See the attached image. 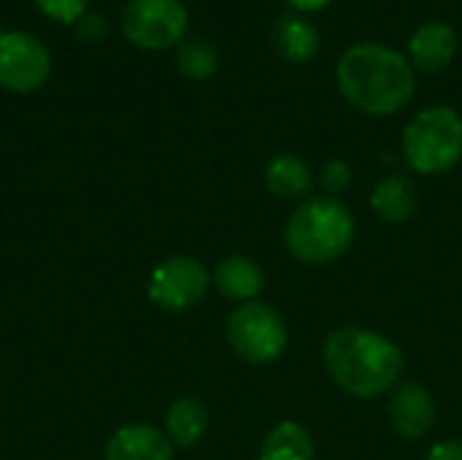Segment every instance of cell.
<instances>
[{
	"label": "cell",
	"mask_w": 462,
	"mask_h": 460,
	"mask_svg": "<svg viewBox=\"0 0 462 460\" xmlns=\"http://www.w3.org/2000/svg\"><path fill=\"white\" fill-rule=\"evenodd\" d=\"M387 415H390V426L395 428V434L414 442V439L428 437V431L433 428V423H436V401L428 393V388H422L417 382H409V385H401L393 393Z\"/></svg>",
	"instance_id": "cell-10"
},
{
	"label": "cell",
	"mask_w": 462,
	"mask_h": 460,
	"mask_svg": "<svg viewBox=\"0 0 462 460\" xmlns=\"http://www.w3.org/2000/svg\"><path fill=\"white\" fill-rule=\"evenodd\" d=\"M176 65L179 70L187 76V79H195V81H206L217 73L219 68V54L217 49L203 41V38H187L181 41L179 46V54H176Z\"/></svg>",
	"instance_id": "cell-18"
},
{
	"label": "cell",
	"mask_w": 462,
	"mask_h": 460,
	"mask_svg": "<svg viewBox=\"0 0 462 460\" xmlns=\"http://www.w3.org/2000/svg\"><path fill=\"white\" fill-rule=\"evenodd\" d=\"M51 73L49 49L30 33L0 35V87L11 92H35Z\"/></svg>",
	"instance_id": "cell-8"
},
{
	"label": "cell",
	"mask_w": 462,
	"mask_h": 460,
	"mask_svg": "<svg viewBox=\"0 0 462 460\" xmlns=\"http://www.w3.org/2000/svg\"><path fill=\"white\" fill-rule=\"evenodd\" d=\"M225 333L236 355L254 366L279 361L290 344V331L284 317L273 306L260 301L236 306L227 317Z\"/></svg>",
	"instance_id": "cell-5"
},
{
	"label": "cell",
	"mask_w": 462,
	"mask_h": 460,
	"mask_svg": "<svg viewBox=\"0 0 462 460\" xmlns=\"http://www.w3.org/2000/svg\"><path fill=\"white\" fill-rule=\"evenodd\" d=\"M322 363L330 380L355 399H376L398 385L403 374L401 347L360 325H344L325 339Z\"/></svg>",
	"instance_id": "cell-2"
},
{
	"label": "cell",
	"mask_w": 462,
	"mask_h": 460,
	"mask_svg": "<svg viewBox=\"0 0 462 460\" xmlns=\"http://www.w3.org/2000/svg\"><path fill=\"white\" fill-rule=\"evenodd\" d=\"M106 35V24L100 16H81L79 19V38L81 41H100Z\"/></svg>",
	"instance_id": "cell-21"
},
{
	"label": "cell",
	"mask_w": 462,
	"mask_h": 460,
	"mask_svg": "<svg viewBox=\"0 0 462 460\" xmlns=\"http://www.w3.org/2000/svg\"><path fill=\"white\" fill-rule=\"evenodd\" d=\"M211 287L208 268L192 255H171L160 260L146 282L149 301L162 312H187L198 306Z\"/></svg>",
	"instance_id": "cell-6"
},
{
	"label": "cell",
	"mask_w": 462,
	"mask_h": 460,
	"mask_svg": "<svg viewBox=\"0 0 462 460\" xmlns=\"http://www.w3.org/2000/svg\"><path fill=\"white\" fill-rule=\"evenodd\" d=\"M260 460H314V439L300 423L284 420L263 439Z\"/></svg>",
	"instance_id": "cell-17"
},
{
	"label": "cell",
	"mask_w": 462,
	"mask_h": 460,
	"mask_svg": "<svg viewBox=\"0 0 462 460\" xmlns=\"http://www.w3.org/2000/svg\"><path fill=\"white\" fill-rule=\"evenodd\" d=\"M417 203H420L417 184L409 176H401V174H393V176L382 179L371 192V209L387 225L409 222L414 217V211H417Z\"/></svg>",
	"instance_id": "cell-14"
},
{
	"label": "cell",
	"mask_w": 462,
	"mask_h": 460,
	"mask_svg": "<svg viewBox=\"0 0 462 460\" xmlns=\"http://www.w3.org/2000/svg\"><path fill=\"white\" fill-rule=\"evenodd\" d=\"M295 11H319V8H325L330 0H287Z\"/></svg>",
	"instance_id": "cell-23"
},
{
	"label": "cell",
	"mask_w": 462,
	"mask_h": 460,
	"mask_svg": "<svg viewBox=\"0 0 462 460\" xmlns=\"http://www.w3.org/2000/svg\"><path fill=\"white\" fill-rule=\"evenodd\" d=\"M428 460H462V439H449V442H439L430 447Z\"/></svg>",
	"instance_id": "cell-22"
},
{
	"label": "cell",
	"mask_w": 462,
	"mask_h": 460,
	"mask_svg": "<svg viewBox=\"0 0 462 460\" xmlns=\"http://www.w3.org/2000/svg\"><path fill=\"white\" fill-rule=\"evenodd\" d=\"M0 35H3V30H0Z\"/></svg>",
	"instance_id": "cell-24"
},
{
	"label": "cell",
	"mask_w": 462,
	"mask_h": 460,
	"mask_svg": "<svg viewBox=\"0 0 462 460\" xmlns=\"http://www.w3.org/2000/svg\"><path fill=\"white\" fill-rule=\"evenodd\" d=\"M341 95L371 117H390L401 111L417 89L414 65L384 43L349 46L336 68Z\"/></svg>",
	"instance_id": "cell-1"
},
{
	"label": "cell",
	"mask_w": 462,
	"mask_h": 460,
	"mask_svg": "<svg viewBox=\"0 0 462 460\" xmlns=\"http://www.w3.org/2000/svg\"><path fill=\"white\" fill-rule=\"evenodd\" d=\"M189 14L181 0H130L122 11V33L141 49H168L187 33Z\"/></svg>",
	"instance_id": "cell-7"
},
{
	"label": "cell",
	"mask_w": 462,
	"mask_h": 460,
	"mask_svg": "<svg viewBox=\"0 0 462 460\" xmlns=\"http://www.w3.org/2000/svg\"><path fill=\"white\" fill-rule=\"evenodd\" d=\"M411 65L422 73L444 70L457 54V33L447 22H428L414 30L409 43Z\"/></svg>",
	"instance_id": "cell-11"
},
{
	"label": "cell",
	"mask_w": 462,
	"mask_h": 460,
	"mask_svg": "<svg viewBox=\"0 0 462 460\" xmlns=\"http://www.w3.org/2000/svg\"><path fill=\"white\" fill-rule=\"evenodd\" d=\"M403 157L411 171L439 176L462 160V117L449 106L420 111L403 130Z\"/></svg>",
	"instance_id": "cell-4"
},
{
	"label": "cell",
	"mask_w": 462,
	"mask_h": 460,
	"mask_svg": "<svg viewBox=\"0 0 462 460\" xmlns=\"http://www.w3.org/2000/svg\"><path fill=\"white\" fill-rule=\"evenodd\" d=\"M208 431V409L195 396H181L171 404L165 415V434L173 447L189 450L203 442Z\"/></svg>",
	"instance_id": "cell-16"
},
{
	"label": "cell",
	"mask_w": 462,
	"mask_h": 460,
	"mask_svg": "<svg viewBox=\"0 0 462 460\" xmlns=\"http://www.w3.org/2000/svg\"><path fill=\"white\" fill-rule=\"evenodd\" d=\"M349 182H352V168L344 163V160H328L325 165H322V174H319V184H322V190H325V195L328 198H338L346 187H349Z\"/></svg>",
	"instance_id": "cell-19"
},
{
	"label": "cell",
	"mask_w": 462,
	"mask_h": 460,
	"mask_svg": "<svg viewBox=\"0 0 462 460\" xmlns=\"http://www.w3.org/2000/svg\"><path fill=\"white\" fill-rule=\"evenodd\" d=\"M89 0H35V5L41 8V14H46L54 22L62 24H73L84 16Z\"/></svg>",
	"instance_id": "cell-20"
},
{
	"label": "cell",
	"mask_w": 462,
	"mask_h": 460,
	"mask_svg": "<svg viewBox=\"0 0 462 460\" xmlns=\"http://www.w3.org/2000/svg\"><path fill=\"white\" fill-rule=\"evenodd\" d=\"M173 450L165 431L149 423H127L108 437L103 460H173Z\"/></svg>",
	"instance_id": "cell-9"
},
{
	"label": "cell",
	"mask_w": 462,
	"mask_h": 460,
	"mask_svg": "<svg viewBox=\"0 0 462 460\" xmlns=\"http://www.w3.org/2000/svg\"><path fill=\"white\" fill-rule=\"evenodd\" d=\"M273 43L287 62H311L319 52V30L303 14H284L273 27Z\"/></svg>",
	"instance_id": "cell-15"
},
{
	"label": "cell",
	"mask_w": 462,
	"mask_h": 460,
	"mask_svg": "<svg viewBox=\"0 0 462 460\" xmlns=\"http://www.w3.org/2000/svg\"><path fill=\"white\" fill-rule=\"evenodd\" d=\"M214 287L230 298V301H238V304H249L254 301L263 287H265V274L263 268L246 258V255H227L217 263L214 268Z\"/></svg>",
	"instance_id": "cell-13"
},
{
	"label": "cell",
	"mask_w": 462,
	"mask_h": 460,
	"mask_svg": "<svg viewBox=\"0 0 462 460\" xmlns=\"http://www.w3.org/2000/svg\"><path fill=\"white\" fill-rule=\"evenodd\" d=\"M355 241V217L338 198H311L300 203L284 225L287 252L309 266L338 260Z\"/></svg>",
	"instance_id": "cell-3"
},
{
	"label": "cell",
	"mask_w": 462,
	"mask_h": 460,
	"mask_svg": "<svg viewBox=\"0 0 462 460\" xmlns=\"http://www.w3.org/2000/svg\"><path fill=\"white\" fill-rule=\"evenodd\" d=\"M265 190L279 201H303L314 190V174L311 165L300 155H276L268 160L263 171Z\"/></svg>",
	"instance_id": "cell-12"
}]
</instances>
